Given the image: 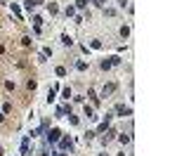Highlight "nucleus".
I'll list each match as a JSON object with an SVG mask.
<instances>
[{"label":"nucleus","instance_id":"obj_3","mask_svg":"<svg viewBox=\"0 0 177 156\" xmlns=\"http://www.w3.org/2000/svg\"><path fill=\"white\" fill-rule=\"evenodd\" d=\"M118 64H120V57H118V55H114V57H109V59H102V62H99V66H102L104 71H109L111 66H118Z\"/></svg>","mask_w":177,"mask_h":156},{"label":"nucleus","instance_id":"obj_16","mask_svg":"<svg viewBox=\"0 0 177 156\" xmlns=\"http://www.w3.org/2000/svg\"><path fill=\"white\" fill-rule=\"evenodd\" d=\"M61 97H64V99H69V97H73V90H71V88L66 85V88L61 90Z\"/></svg>","mask_w":177,"mask_h":156},{"label":"nucleus","instance_id":"obj_5","mask_svg":"<svg viewBox=\"0 0 177 156\" xmlns=\"http://www.w3.org/2000/svg\"><path fill=\"white\" fill-rule=\"evenodd\" d=\"M114 137H116V130H114V128H106V135H102V137H99V142H102V144H109Z\"/></svg>","mask_w":177,"mask_h":156},{"label":"nucleus","instance_id":"obj_13","mask_svg":"<svg viewBox=\"0 0 177 156\" xmlns=\"http://www.w3.org/2000/svg\"><path fill=\"white\" fill-rule=\"evenodd\" d=\"M47 10H50V14H59V7H57V2H47Z\"/></svg>","mask_w":177,"mask_h":156},{"label":"nucleus","instance_id":"obj_9","mask_svg":"<svg viewBox=\"0 0 177 156\" xmlns=\"http://www.w3.org/2000/svg\"><path fill=\"white\" fill-rule=\"evenodd\" d=\"M61 43H64L66 47H71V45H73V38H71L69 33H61Z\"/></svg>","mask_w":177,"mask_h":156},{"label":"nucleus","instance_id":"obj_27","mask_svg":"<svg viewBox=\"0 0 177 156\" xmlns=\"http://www.w3.org/2000/svg\"><path fill=\"white\" fill-rule=\"evenodd\" d=\"M12 12H14V14H17V17H21V10H19V7H17V5H14V2H12Z\"/></svg>","mask_w":177,"mask_h":156},{"label":"nucleus","instance_id":"obj_20","mask_svg":"<svg viewBox=\"0 0 177 156\" xmlns=\"http://www.w3.org/2000/svg\"><path fill=\"white\" fill-rule=\"evenodd\" d=\"M69 123H71V125H78L80 121H78V116H73V114H69Z\"/></svg>","mask_w":177,"mask_h":156},{"label":"nucleus","instance_id":"obj_23","mask_svg":"<svg viewBox=\"0 0 177 156\" xmlns=\"http://www.w3.org/2000/svg\"><path fill=\"white\" fill-rule=\"evenodd\" d=\"M24 7H26V10H29V12H33V10H35V5H33V2H31V0H26V2H24Z\"/></svg>","mask_w":177,"mask_h":156},{"label":"nucleus","instance_id":"obj_25","mask_svg":"<svg viewBox=\"0 0 177 156\" xmlns=\"http://www.w3.org/2000/svg\"><path fill=\"white\" fill-rule=\"evenodd\" d=\"M64 116H66V111H64V106H59L57 109V118H64Z\"/></svg>","mask_w":177,"mask_h":156},{"label":"nucleus","instance_id":"obj_4","mask_svg":"<svg viewBox=\"0 0 177 156\" xmlns=\"http://www.w3.org/2000/svg\"><path fill=\"white\" fill-rule=\"evenodd\" d=\"M116 114L118 116H132V106H125V104H116Z\"/></svg>","mask_w":177,"mask_h":156},{"label":"nucleus","instance_id":"obj_33","mask_svg":"<svg viewBox=\"0 0 177 156\" xmlns=\"http://www.w3.org/2000/svg\"><path fill=\"white\" fill-rule=\"evenodd\" d=\"M99 156H109V154H106V152H104V154H99Z\"/></svg>","mask_w":177,"mask_h":156},{"label":"nucleus","instance_id":"obj_18","mask_svg":"<svg viewBox=\"0 0 177 156\" xmlns=\"http://www.w3.org/2000/svg\"><path fill=\"white\" fill-rule=\"evenodd\" d=\"M94 137H97V132H94V130H88V132H85V142H92Z\"/></svg>","mask_w":177,"mask_h":156},{"label":"nucleus","instance_id":"obj_2","mask_svg":"<svg viewBox=\"0 0 177 156\" xmlns=\"http://www.w3.org/2000/svg\"><path fill=\"white\" fill-rule=\"evenodd\" d=\"M57 147H59V152H73V142H71V137H59Z\"/></svg>","mask_w":177,"mask_h":156},{"label":"nucleus","instance_id":"obj_14","mask_svg":"<svg viewBox=\"0 0 177 156\" xmlns=\"http://www.w3.org/2000/svg\"><path fill=\"white\" fill-rule=\"evenodd\" d=\"M55 73H57L59 78H64V76H66L69 71H66V66H57V69H55Z\"/></svg>","mask_w":177,"mask_h":156},{"label":"nucleus","instance_id":"obj_6","mask_svg":"<svg viewBox=\"0 0 177 156\" xmlns=\"http://www.w3.org/2000/svg\"><path fill=\"white\" fill-rule=\"evenodd\" d=\"M114 90H116V83H106V85L102 88V97H109Z\"/></svg>","mask_w":177,"mask_h":156},{"label":"nucleus","instance_id":"obj_12","mask_svg":"<svg viewBox=\"0 0 177 156\" xmlns=\"http://www.w3.org/2000/svg\"><path fill=\"white\" fill-rule=\"evenodd\" d=\"M88 2H92V0H76V10H85Z\"/></svg>","mask_w":177,"mask_h":156},{"label":"nucleus","instance_id":"obj_29","mask_svg":"<svg viewBox=\"0 0 177 156\" xmlns=\"http://www.w3.org/2000/svg\"><path fill=\"white\" fill-rule=\"evenodd\" d=\"M128 2H130V0H118V7H123V10H125V7H128Z\"/></svg>","mask_w":177,"mask_h":156},{"label":"nucleus","instance_id":"obj_28","mask_svg":"<svg viewBox=\"0 0 177 156\" xmlns=\"http://www.w3.org/2000/svg\"><path fill=\"white\" fill-rule=\"evenodd\" d=\"M47 102H50V104L55 102V90H50V92H47Z\"/></svg>","mask_w":177,"mask_h":156},{"label":"nucleus","instance_id":"obj_19","mask_svg":"<svg viewBox=\"0 0 177 156\" xmlns=\"http://www.w3.org/2000/svg\"><path fill=\"white\" fill-rule=\"evenodd\" d=\"M64 14H66V17H73V14H76V7H73V5H69V7L64 10Z\"/></svg>","mask_w":177,"mask_h":156},{"label":"nucleus","instance_id":"obj_24","mask_svg":"<svg viewBox=\"0 0 177 156\" xmlns=\"http://www.w3.org/2000/svg\"><path fill=\"white\" fill-rule=\"evenodd\" d=\"M92 2H94L97 7H106V2H109V0H92Z\"/></svg>","mask_w":177,"mask_h":156},{"label":"nucleus","instance_id":"obj_21","mask_svg":"<svg viewBox=\"0 0 177 156\" xmlns=\"http://www.w3.org/2000/svg\"><path fill=\"white\" fill-rule=\"evenodd\" d=\"M31 43H33V40H31V35H24V38H21V45H24V47H29Z\"/></svg>","mask_w":177,"mask_h":156},{"label":"nucleus","instance_id":"obj_17","mask_svg":"<svg viewBox=\"0 0 177 156\" xmlns=\"http://www.w3.org/2000/svg\"><path fill=\"white\" fill-rule=\"evenodd\" d=\"M104 10V17H116V10L114 7H102Z\"/></svg>","mask_w":177,"mask_h":156},{"label":"nucleus","instance_id":"obj_31","mask_svg":"<svg viewBox=\"0 0 177 156\" xmlns=\"http://www.w3.org/2000/svg\"><path fill=\"white\" fill-rule=\"evenodd\" d=\"M50 156H66V154H64V152H52Z\"/></svg>","mask_w":177,"mask_h":156},{"label":"nucleus","instance_id":"obj_32","mask_svg":"<svg viewBox=\"0 0 177 156\" xmlns=\"http://www.w3.org/2000/svg\"><path fill=\"white\" fill-rule=\"evenodd\" d=\"M0 123H5V114L2 111H0Z\"/></svg>","mask_w":177,"mask_h":156},{"label":"nucleus","instance_id":"obj_26","mask_svg":"<svg viewBox=\"0 0 177 156\" xmlns=\"http://www.w3.org/2000/svg\"><path fill=\"white\" fill-rule=\"evenodd\" d=\"M52 154V152H50V147H43V149H40V156H50Z\"/></svg>","mask_w":177,"mask_h":156},{"label":"nucleus","instance_id":"obj_15","mask_svg":"<svg viewBox=\"0 0 177 156\" xmlns=\"http://www.w3.org/2000/svg\"><path fill=\"white\" fill-rule=\"evenodd\" d=\"M120 38H123V40H125V38H128V35H130V26H120Z\"/></svg>","mask_w":177,"mask_h":156},{"label":"nucleus","instance_id":"obj_8","mask_svg":"<svg viewBox=\"0 0 177 156\" xmlns=\"http://www.w3.org/2000/svg\"><path fill=\"white\" fill-rule=\"evenodd\" d=\"M83 114L88 116V121H94V118H97V116H94V111H92V106H88V104H85V109H83Z\"/></svg>","mask_w":177,"mask_h":156},{"label":"nucleus","instance_id":"obj_1","mask_svg":"<svg viewBox=\"0 0 177 156\" xmlns=\"http://www.w3.org/2000/svg\"><path fill=\"white\" fill-rule=\"evenodd\" d=\"M59 137H61V130H59V128H50V130H45V140H47L50 144H57Z\"/></svg>","mask_w":177,"mask_h":156},{"label":"nucleus","instance_id":"obj_30","mask_svg":"<svg viewBox=\"0 0 177 156\" xmlns=\"http://www.w3.org/2000/svg\"><path fill=\"white\" fill-rule=\"evenodd\" d=\"M31 2H33V5H35V7H38V5H43V2H45V0H31Z\"/></svg>","mask_w":177,"mask_h":156},{"label":"nucleus","instance_id":"obj_10","mask_svg":"<svg viewBox=\"0 0 177 156\" xmlns=\"http://www.w3.org/2000/svg\"><path fill=\"white\" fill-rule=\"evenodd\" d=\"M76 69H78V71H88V62H85V59H78V62H76Z\"/></svg>","mask_w":177,"mask_h":156},{"label":"nucleus","instance_id":"obj_7","mask_svg":"<svg viewBox=\"0 0 177 156\" xmlns=\"http://www.w3.org/2000/svg\"><path fill=\"white\" fill-rule=\"evenodd\" d=\"M88 97L92 99V104H94V106H99V104H102V99L97 97V92H94V88H90V90H88Z\"/></svg>","mask_w":177,"mask_h":156},{"label":"nucleus","instance_id":"obj_11","mask_svg":"<svg viewBox=\"0 0 177 156\" xmlns=\"http://www.w3.org/2000/svg\"><path fill=\"white\" fill-rule=\"evenodd\" d=\"M118 140H120L123 144H130V140H132V137H130V132H123V135H118Z\"/></svg>","mask_w":177,"mask_h":156},{"label":"nucleus","instance_id":"obj_22","mask_svg":"<svg viewBox=\"0 0 177 156\" xmlns=\"http://www.w3.org/2000/svg\"><path fill=\"white\" fill-rule=\"evenodd\" d=\"M12 111V102H5V106H2V114H10Z\"/></svg>","mask_w":177,"mask_h":156}]
</instances>
